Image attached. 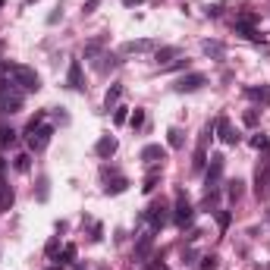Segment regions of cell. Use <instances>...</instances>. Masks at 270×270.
Segmentation results:
<instances>
[{"label": "cell", "mask_w": 270, "mask_h": 270, "mask_svg": "<svg viewBox=\"0 0 270 270\" xmlns=\"http://www.w3.org/2000/svg\"><path fill=\"white\" fill-rule=\"evenodd\" d=\"M210 138H214V120L201 129V138H198V144H195V160H192V170H195V173L204 170V163H207V144H210Z\"/></svg>", "instance_id": "3957f363"}, {"label": "cell", "mask_w": 270, "mask_h": 270, "mask_svg": "<svg viewBox=\"0 0 270 270\" xmlns=\"http://www.w3.org/2000/svg\"><path fill=\"white\" fill-rule=\"evenodd\" d=\"M176 69H189V57H176L173 63H167V66H160V72H176Z\"/></svg>", "instance_id": "7402d4cb"}, {"label": "cell", "mask_w": 270, "mask_h": 270, "mask_svg": "<svg viewBox=\"0 0 270 270\" xmlns=\"http://www.w3.org/2000/svg\"><path fill=\"white\" fill-rule=\"evenodd\" d=\"M163 157H167V151H163L160 144H144V148H142V160L148 163V167H154V163L163 160Z\"/></svg>", "instance_id": "4fadbf2b"}, {"label": "cell", "mask_w": 270, "mask_h": 270, "mask_svg": "<svg viewBox=\"0 0 270 270\" xmlns=\"http://www.w3.org/2000/svg\"><path fill=\"white\" fill-rule=\"evenodd\" d=\"M95 154L101 157V160H110V157L116 154V138L113 135H101L97 144H95Z\"/></svg>", "instance_id": "9c48e42d"}, {"label": "cell", "mask_w": 270, "mask_h": 270, "mask_svg": "<svg viewBox=\"0 0 270 270\" xmlns=\"http://www.w3.org/2000/svg\"><path fill=\"white\" fill-rule=\"evenodd\" d=\"M138 3H144V0H123V6H138Z\"/></svg>", "instance_id": "b9f144b4"}, {"label": "cell", "mask_w": 270, "mask_h": 270, "mask_svg": "<svg viewBox=\"0 0 270 270\" xmlns=\"http://www.w3.org/2000/svg\"><path fill=\"white\" fill-rule=\"evenodd\" d=\"M252 148H258V151H267V148H270V138H267L264 132H258V135L252 138Z\"/></svg>", "instance_id": "83f0119b"}, {"label": "cell", "mask_w": 270, "mask_h": 270, "mask_svg": "<svg viewBox=\"0 0 270 270\" xmlns=\"http://www.w3.org/2000/svg\"><path fill=\"white\" fill-rule=\"evenodd\" d=\"M10 79L25 91V95L41 88V79H38V72L32 69V66H22V63H10Z\"/></svg>", "instance_id": "7a4b0ae2"}, {"label": "cell", "mask_w": 270, "mask_h": 270, "mask_svg": "<svg viewBox=\"0 0 270 270\" xmlns=\"http://www.w3.org/2000/svg\"><path fill=\"white\" fill-rule=\"evenodd\" d=\"M129 107H113V123L116 126H123V123H129V113H126Z\"/></svg>", "instance_id": "1f68e13d"}, {"label": "cell", "mask_w": 270, "mask_h": 270, "mask_svg": "<svg viewBox=\"0 0 270 270\" xmlns=\"http://www.w3.org/2000/svg\"><path fill=\"white\" fill-rule=\"evenodd\" d=\"M101 233H104V229H101V223H95V229H91V239H95V242H101V239H104Z\"/></svg>", "instance_id": "ab89813d"}, {"label": "cell", "mask_w": 270, "mask_h": 270, "mask_svg": "<svg viewBox=\"0 0 270 270\" xmlns=\"http://www.w3.org/2000/svg\"><path fill=\"white\" fill-rule=\"evenodd\" d=\"M267 220H270V210H267Z\"/></svg>", "instance_id": "ee69618b"}, {"label": "cell", "mask_w": 270, "mask_h": 270, "mask_svg": "<svg viewBox=\"0 0 270 270\" xmlns=\"http://www.w3.org/2000/svg\"><path fill=\"white\" fill-rule=\"evenodd\" d=\"M223 167H226V157L223 154L210 157V167H207V186L210 189H217V182H220V176H223Z\"/></svg>", "instance_id": "ba28073f"}, {"label": "cell", "mask_w": 270, "mask_h": 270, "mask_svg": "<svg viewBox=\"0 0 270 270\" xmlns=\"http://www.w3.org/2000/svg\"><path fill=\"white\" fill-rule=\"evenodd\" d=\"M104 44H107V35H97V38H91V41L85 44V57H88V60H91V57H97V54H101V48H104Z\"/></svg>", "instance_id": "2e32d148"}, {"label": "cell", "mask_w": 270, "mask_h": 270, "mask_svg": "<svg viewBox=\"0 0 270 270\" xmlns=\"http://www.w3.org/2000/svg\"><path fill=\"white\" fill-rule=\"evenodd\" d=\"M101 3H104V0H85L82 13H85V16H91V13H95V10H97V6H101Z\"/></svg>", "instance_id": "d6a6232c"}, {"label": "cell", "mask_w": 270, "mask_h": 270, "mask_svg": "<svg viewBox=\"0 0 270 270\" xmlns=\"http://www.w3.org/2000/svg\"><path fill=\"white\" fill-rule=\"evenodd\" d=\"M236 35L248 38V41H261V32L254 29V25H236Z\"/></svg>", "instance_id": "44dd1931"}, {"label": "cell", "mask_w": 270, "mask_h": 270, "mask_svg": "<svg viewBox=\"0 0 270 270\" xmlns=\"http://www.w3.org/2000/svg\"><path fill=\"white\" fill-rule=\"evenodd\" d=\"M151 245H154V233H144L142 239H138V245H135V261H144V258H148Z\"/></svg>", "instance_id": "5bb4252c"}, {"label": "cell", "mask_w": 270, "mask_h": 270, "mask_svg": "<svg viewBox=\"0 0 270 270\" xmlns=\"http://www.w3.org/2000/svg\"><path fill=\"white\" fill-rule=\"evenodd\" d=\"M50 270H60V267H50Z\"/></svg>", "instance_id": "7bdbcfd3"}, {"label": "cell", "mask_w": 270, "mask_h": 270, "mask_svg": "<svg viewBox=\"0 0 270 270\" xmlns=\"http://www.w3.org/2000/svg\"><path fill=\"white\" fill-rule=\"evenodd\" d=\"M179 54H182L179 48H160V50H157V54H154V60L160 63V66H167V63H173V60H176V57H179Z\"/></svg>", "instance_id": "9a60e30c"}, {"label": "cell", "mask_w": 270, "mask_h": 270, "mask_svg": "<svg viewBox=\"0 0 270 270\" xmlns=\"http://www.w3.org/2000/svg\"><path fill=\"white\" fill-rule=\"evenodd\" d=\"M192 217H195V207L186 201V195H179V198H176V223L186 226V223H192Z\"/></svg>", "instance_id": "30bf717a"}, {"label": "cell", "mask_w": 270, "mask_h": 270, "mask_svg": "<svg viewBox=\"0 0 270 270\" xmlns=\"http://www.w3.org/2000/svg\"><path fill=\"white\" fill-rule=\"evenodd\" d=\"M226 195H229V201H239L242 198V182L233 179V182H229V189H226Z\"/></svg>", "instance_id": "d4e9b609"}, {"label": "cell", "mask_w": 270, "mask_h": 270, "mask_svg": "<svg viewBox=\"0 0 270 270\" xmlns=\"http://www.w3.org/2000/svg\"><path fill=\"white\" fill-rule=\"evenodd\" d=\"M167 142H170V148H182V142H186V138H182V129H170L167 132Z\"/></svg>", "instance_id": "603a6c76"}, {"label": "cell", "mask_w": 270, "mask_h": 270, "mask_svg": "<svg viewBox=\"0 0 270 270\" xmlns=\"http://www.w3.org/2000/svg\"><path fill=\"white\" fill-rule=\"evenodd\" d=\"M201 85H207V76H204V72H189V76L176 79V85H173V88L179 91V95H189V91H198Z\"/></svg>", "instance_id": "5b68a950"}, {"label": "cell", "mask_w": 270, "mask_h": 270, "mask_svg": "<svg viewBox=\"0 0 270 270\" xmlns=\"http://www.w3.org/2000/svg\"><path fill=\"white\" fill-rule=\"evenodd\" d=\"M22 97H25V91L13 79H0V110L3 113H16L22 107Z\"/></svg>", "instance_id": "6da1fadb"}, {"label": "cell", "mask_w": 270, "mask_h": 270, "mask_svg": "<svg viewBox=\"0 0 270 270\" xmlns=\"http://www.w3.org/2000/svg\"><path fill=\"white\" fill-rule=\"evenodd\" d=\"M201 50H204V54H210V57H220V54H223V44H220V41H204Z\"/></svg>", "instance_id": "cb8c5ba5"}, {"label": "cell", "mask_w": 270, "mask_h": 270, "mask_svg": "<svg viewBox=\"0 0 270 270\" xmlns=\"http://www.w3.org/2000/svg\"><path fill=\"white\" fill-rule=\"evenodd\" d=\"M76 261V245H66L63 248V264H72Z\"/></svg>", "instance_id": "e575fe53"}, {"label": "cell", "mask_w": 270, "mask_h": 270, "mask_svg": "<svg viewBox=\"0 0 270 270\" xmlns=\"http://www.w3.org/2000/svg\"><path fill=\"white\" fill-rule=\"evenodd\" d=\"M254 22H261L258 13H242V16L236 19V25H254Z\"/></svg>", "instance_id": "f1b7e54d"}, {"label": "cell", "mask_w": 270, "mask_h": 270, "mask_svg": "<svg viewBox=\"0 0 270 270\" xmlns=\"http://www.w3.org/2000/svg\"><path fill=\"white\" fill-rule=\"evenodd\" d=\"M157 41H151V38H138V41H126L123 44V54H148V50H154Z\"/></svg>", "instance_id": "8fae6325"}, {"label": "cell", "mask_w": 270, "mask_h": 270, "mask_svg": "<svg viewBox=\"0 0 270 270\" xmlns=\"http://www.w3.org/2000/svg\"><path fill=\"white\" fill-rule=\"evenodd\" d=\"M217 201H220V189H210V192L207 195H204V207H217Z\"/></svg>", "instance_id": "f546056e"}, {"label": "cell", "mask_w": 270, "mask_h": 270, "mask_svg": "<svg viewBox=\"0 0 270 270\" xmlns=\"http://www.w3.org/2000/svg\"><path fill=\"white\" fill-rule=\"evenodd\" d=\"M66 82H69L72 91H85V76H82V63H79V60H69Z\"/></svg>", "instance_id": "52a82bcc"}, {"label": "cell", "mask_w": 270, "mask_h": 270, "mask_svg": "<svg viewBox=\"0 0 270 270\" xmlns=\"http://www.w3.org/2000/svg\"><path fill=\"white\" fill-rule=\"evenodd\" d=\"M60 19H63V6H54V13L48 16V25H57Z\"/></svg>", "instance_id": "d590c367"}, {"label": "cell", "mask_w": 270, "mask_h": 270, "mask_svg": "<svg viewBox=\"0 0 270 270\" xmlns=\"http://www.w3.org/2000/svg\"><path fill=\"white\" fill-rule=\"evenodd\" d=\"M217 267V254H207V258L201 261V270H214Z\"/></svg>", "instance_id": "8d00e7d4"}, {"label": "cell", "mask_w": 270, "mask_h": 270, "mask_svg": "<svg viewBox=\"0 0 270 270\" xmlns=\"http://www.w3.org/2000/svg\"><path fill=\"white\" fill-rule=\"evenodd\" d=\"M50 182H48V176H41V179H38V201H48V195H50Z\"/></svg>", "instance_id": "4316f807"}, {"label": "cell", "mask_w": 270, "mask_h": 270, "mask_svg": "<svg viewBox=\"0 0 270 270\" xmlns=\"http://www.w3.org/2000/svg\"><path fill=\"white\" fill-rule=\"evenodd\" d=\"M29 160H32L29 154H19V157H16V170H19V173H25V170H29Z\"/></svg>", "instance_id": "836d02e7"}, {"label": "cell", "mask_w": 270, "mask_h": 270, "mask_svg": "<svg viewBox=\"0 0 270 270\" xmlns=\"http://www.w3.org/2000/svg\"><path fill=\"white\" fill-rule=\"evenodd\" d=\"M144 214H148V220H151V233H157V229L167 223V207H163V204H151Z\"/></svg>", "instance_id": "7c38bea8"}, {"label": "cell", "mask_w": 270, "mask_h": 270, "mask_svg": "<svg viewBox=\"0 0 270 270\" xmlns=\"http://www.w3.org/2000/svg\"><path fill=\"white\" fill-rule=\"evenodd\" d=\"M57 245H60V239H50L48 242V254H57Z\"/></svg>", "instance_id": "60d3db41"}, {"label": "cell", "mask_w": 270, "mask_h": 270, "mask_svg": "<svg viewBox=\"0 0 270 270\" xmlns=\"http://www.w3.org/2000/svg\"><path fill=\"white\" fill-rule=\"evenodd\" d=\"M120 97H123V85L120 82H116V85H110V91H107V97H104V107H116V101H120Z\"/></svg>", "instance_id": "d6986e66"}, {"label": "cell", "mask_w": 270, "mask_h": 270, "mask_svg": "<svg viewBox=\"0 0 270 270\" xmlns=\"http://www.w3.org/2000/svg\"><path fill=\"white\" fill-rule=\"evenodd\" d=\"M242 123H245V126H254V123H258V113H254V110H248V113L242 116Z\"/></svg>", "instance_id": "74e56055"}, {"label": "cell", "mask_w": 270, "mask_h": 270, "mask_svg": "<svg viewBox=\"0 0 270 270\" xmlns=\"http://www.w3.org/2000/svg\"><path fill=\"white\" fill-rule=\"evenodd\" d=\"M126 189H129V179H126V176H116L113 182H107V186H104V192H107V195H123Z\"/></svg>", "instance_id": "ac0fdd59"}, {"label": "cell", "mask_w": 270, "mask_h": 270, "mask_svg": "<svg viewBox=\"0 0 270 270\" xmlns=\"http://www.w3.org/2000/svg\"><path fill=\"white\" fill-rule=\"evenodd\" d=\"M157 182H160V167H151V173L144 176V186H142V192L144 195H151L157 189Z\"/></svg>", "instance_id": "e0dca14e"}, {"label": "cell", "mask_w": 270, "mask_h": 270, "mask_svg": "<svg viewBox=\"0 0 270 270\" xmlns=\"http://www.w3.org/2000/svg\"><path fill=\"white\" fill-rule=\"evenodd\" d=\"M217 220H220V229H226V226H229V220H233V217H229V210H223V214L217 217Z\"/></svg>", "instance_id": "f35d334b"}, {"label": "cell", "mask_w": 270, "mask_h": 270, "mask_svg": "<svg viewBox=\"0 0 270 270\" xmlns=\"http://www.w3.org/2000/svg\"><path fill=\"white\" fill-rule=\"evenodd\" d=\"M50 135H54V126L41 123V126H38V129H32V132L25 135V138H29V148H32V151H44V148L50 144Z\"/></svg>", "instance_id": "277c9868"}, {"label": "cell", "mask_w": 270, "mask_h": 270, "mask_svg": "<svg viewBox=\"0 0 270 270\" xmlns=\"http://www.w3.org/2000/svg\"><path fill=\"white\" fill-rule=\"evenodd\" d=\"M13 142H16V132H13L10 126H0V144L6 148V144H13Z\"/></svg>", "instance_id": "484cf974"}, {"label": "cell", "mask_w": 270, "mask_h": 270, "mask_svg": "<svg viewBox=\"0 0 270 270\" xmlns=\"http://www.w3.org/2000/svg\"><path fill=\"white\" fill-rule=\"evenodd\" d=\"M129 126H132V129H142V126H144V110H132V116H129Z\"/></svg>", "instance_id": "4dcf8cb0"}, {"label": "cell", "mask_w": 270, "mask_h": 270, "mask_svg": "<svg viewBox=\"0 0 270 270\" xmlns=\"http://www.w3.org/2000/svg\"><path fill=\"white\" fill-rule=\"evenodd\" d=\"M245 97H252V101H261V104H267L270 101V88H245Z\"/></svg>", "instance_id": "ffe728a7"}, {"label": "cell", "mask_w": 270, "mask_h": 270, "mask_svg": "<svg viewBox=\"0 0 270 270\" xmlns=\"http://www.w3.org/2000/svg\"><path fill=\"white\" fill-rule=\"evenodd\" d=\"M214 132H217V138H220V142H226V144H239V132L229 126L226 116H217V120H214Z\"/></svg>", "instance_id": "8992f818"}, {"label": "cell", "mask_w": 270, "mask_h": 270, "mask_svg": "<svg viewBox=\"0 0 270 270\" xmlns=\"http://www.w3.org/2000/svg\"><path fill=\"white\" fill-rule=\"evenodd\" d=\"M0 6H3V0H0Z\"/></svg>", "instance_id": "f6af8a7d"}]
</instances>
